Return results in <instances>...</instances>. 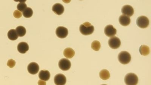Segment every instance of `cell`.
I'll list each match as a JSON object with an SVG mask.
<instances>
[{
	"label": "cell",
	"mask_w": 151,
	"mask_h": 85,
	"mask_svg": "<svg viewBox=\"0 0 151 85\" xmlns=\"http://www.w3.org/2000/svg\"><path fill=\"white\" fill-rule=\"evenodd\" d=\"M79 31L81 33L84 35H89L94 32V27L89 22H85L79 27Z\"/></svg>",
	"instance_id": "cell-1"
},
{
	"label": "cell",
	"mask_w": 151,
	"mask_h": 85,
	"mask_svg": "<svg viewBox=\"0 0 151 85\" xmlns=\"http://www.w3.org/2000/svg\"><path fill=\"white\" fill-rule=\"evenodd\" d=\"M118 59L119 62L122 64H129L131 60V56L129 52L122 51L119 54Z\"/></svg>",
	"instance_id": "cell-2"
},
{
	"label": "cell",
	"mask_w": 151,
	"mask_h": 85,
	"mask_svg": "<svg viewBox=\"0 0 151 85\" xmlns=\"http://www.w3.org/2000/svg\"><path fill=\"white\" fill-rule=\"evenodd\" d=\"M124 81L127 85H135L138 83V78L134 73H129L125 76Z\"/></svg>",
	"instance_id": "cell-3"
},
{
	"label": "cell",
	"mask_w": 151,
	"mask_h": 85,
	"mask_svg": "<svg viewBox=\"0 0 151 85\" xmlns=\"http://www.w3.org/2000/svg\"><path fill=\"white\" fill-rule=\"evenodd\" d=\"M136 23L140 28H145L147 27L149 24V19L145 16H142L137 19Z\"/></svg>",
	"instance_id": "cell-4"
},
{
	"label": "cell",
	"mask_w": 151,
	"mask_h": 85,
	"mask_svg": "<svg viewBox=\"0 0 151 85\" xmlns=\"http://www.w3.org/2000/svg\"><path fill=\"white\" fill-rule=\"evenodd\" d=\"M59 67L63 71H67L71 67V63L69 59L63 58L61 59L59 62Z\"/></svg>",
	"instance_id": "cell-5"
},
{
	"label": "cell",
	"mask_w": 151,
	"mask_h": 85,
	"mask_svg": "<svg viewBox=\"0 0 151 85\" xmlns=\"http://www.w3.org/2000/svg\"><path fill=\"white\" fill-rule=\"evenodd\" d=\"M108 44L110 48L112 49H117L120 47L121 42L119 38L115 36L111 37L108 41Z\"/></svg>",
	"instance_id": "cell-6"
},
{
	"label": "cell",
	"mask_w": 151,
	"mask_h": 85,
	"mask_svg": "<svg viewBox=\"0 0 151 85\" xmlns=\"http://www.w3.org/2000/svg\"><path fill=\"white\" fill-rule=\"evenodd\" d=\"M69 31L67 28L64 27H59L57 28L56 33L57 36L60 38H65L68 36Z\"/></svg>",
	"instance_id": "cell-7"
},
{
	"label": "cell",
	"mask_w": 151,
	"mask_h": 85,
	"mask_svg": "<svg viewBox=\"0 0 151 85\" xmlns=\"http://www.w3.org/2000/svg\"><path fill=\"white\" fill-rule=\"evenodd\" d=\"M117 33V29L111 25H107L104 29V33L108 37H113Z\"/></svg>",
	"instance_id": "cell-8"
},
{
	"label": "cell",
	"mask_w": 151,
	"mask_h": 85,
	"mask_svg": "<svg viewBox=\"0 0 151 85\" xmlns=\"http://www.w3.org/2000/svg\"><path fill=\"white\" fill-rule=\"evenodd\" d=\"M67 79L64 75L62 74H58L54 78L55 84L57 85H64L66 83Z\"/></svg>",
	"instance_id": "cell-9"
},
{
	"label": "cell",
	"mask_w": 151,
	"mask_h": 85,
	"mask_svg": "<svg viewBox=\"0 0 151 85\" xmlns=\"http://www.w3.org/2000/svg\"><path fill=\"white\" fill-rule=\"evenodd\" d=\"M27 68L29 73L32 75H35L39 71V67L37 63L32 62L28 65Z\"/></svg>",
	"instance_id": "cell-10"
},
{
	"label": "cell",
	"mask_w": 151,
	"mask_h": 85,
	"mask_svg": "<svg viewBox=\"0 0 151 85\" xmlns=\"http://www.w3.org/2000/svg\"><path fill=\"white\" fill-rule=\"evenodd\" d=\"M122 13L124 15L131 17L134 14V9L130 5H124L122 9Z\"/></svg>",
	"instance_id": "cell-11"
},
{
	"label": "cell",
	"mask_w": 151,
	"mask_h": 85,
	"mask_svg": "<svg viewBox=\"0 0 151 85\" xmlns=\"http://www.w3.org/2000/svg\"><path fill=\"white\" fill-rule=\"evenodd\" d=\"M52 10L56 14L61 15L64 12V8L63 5L59 3H57L53 5Z\"/></svg>",
	"instance_id": "cell-12"
},
{
	"label": "cell",
	"mask_w": 151,
	"mask_h": 85,
	"mask_svg": "<svg viewBox=\"0 0 151 85\" xmlns=\"http://www.w3.org/2000/svg\"><path fill=\"white\" fill-rule=\"evenodd\" d=\"M17 48L18 52L20 53L24 54L29 50V46L27 43L22 42L18 44Z\"/></svg>",
	"instance_id": "cell-13"
},
{
	"label": "cell",
	"mask_w": 151,
	"mask_h": 85,
	"mask_svg": "<svg viewBox=\"0 0 151 85\" xmlns=\"http://www.w3.org/2000/svg\"><path fill=\"white\" fill-rule=\"evenodd\" d=\"M119 21L120 24L124 26H128L131 22L130 17L124 14L120 16L119 17Z\"/></svg>",
	"instance_id": "cell-14"
},
{
	"label": "cell",
	"mask_w": 151,
	"mask_h": 85,
	"mask_svg": "<svg viewBox=\"0 0 151 85\" xmlns=\"http://www.w3.org/2000/svg\"><path fill=\"white\" fill-rule=\"evenodd\" d=\"M39 77L41 80L47 81L50 77V73L47 70H42L39 74Z\"/></svg>",
	"instance_id": "cell-15"
},
{
	"label": "cell",
	"mask_w": 151,
	"mask_h": 85,
	"mask_svg": "<svg viewBox=\"0 0 151 85\" xmlns=\"http://www.w3.org/2000/svg\"><path fill=\"white\" fill-rule=\"evenodd\" d=\"M75 52L71 48H65L64 51V55L67 58L71 59L74 56Z\"/></svg>",
	"instance_id": "cell-16"
},
{
	"label": "cell",
	"mask_w": 151,
	"mask_h": 85,
	"mask_svg": "<svg viewBox=\"0 0 151 85\" xmlns=\"http://www.w3.org/2000/svg\"><path fill=\"white\" fill-rule=\"evenodd\" d=\"M9 39L11 40H15L18 37V35L15 29H11L9 31L7 34Z\"/></svg>",
	"instance_id": "cell-17"
},
{
	"label": "cell",
	"mask_w": 151,
	"mask_h": 85,
	"mask_svg": "<svg viewBox=\"0 0 151 85\" xmlns=\"http://www.w3.org/2000/svg\"><path fill=\"white\" fill-rule=\"evenodd\" d=\"M140 52L141 55L146 56L149 54L150 50L149 47L147 46L142 45L140 47Z\"/></svg>",
	"instance_id": "cell-18"
},
{
	"label": "cell",
	"mask_w": 151,
	"mask_h": 85,
	"mask_svg": "<svg viewBox=\"0 0 151 85\" xmlns=\"http://www.w3.org/2000/svg\"><path fill=\"white\" fill-rule=\"evenodd\" d=\"M99 76L101 79L105 80L109 79L110 77V73L109 71L106 69L102 70L99 73Z\"/></svg>",
	"instance_id": "cell-19"
},
{
	"label": "cell",
	"mask_w": 151,
	"mask_h": 85,
	"mask_svg": "<svg viewBox=\"0 0 151 85\" xmlns=\"http://www.w3.org/2000/svg\"><path fill=\"white\" fill-rule=\"evenodd\" d=\"M17 35L19 37H22L24 36L26 33V30L24 27L22 26L17 27L16 30Z\"/></svg>",
	"instance_id": "cell-20"
},
{
	"label": "cell",
	"mask_w": 151,
	"mask_h": 85,
	"mask_svg": "<svg viewBox=\"0 0 151 85\" xmlns=\"http://www.w3.org/2000/svg\"><path fill=\"white\" fill-rule=\"evenodd\" d=\"M22 14L24 17L26 18H30L33 14L32 9L30 7H27L22 12Z\"/></svg>",
	"instance_id": "cell-21"
},
{
	"label": "cell",
	"mask_w": 151,
	"mask_h": 85,
	"mask_svg": "<svg viewBox=\"0 0 151 85\" xmlns=\"http://www.w3.org/2000/svg\"><path fill=\"white\" fill-rule=\"evenodd\" d=\"M25 1H20V2L17 5V9L21 12H23L27 8V5L25 3Z\"/></svg>",
	"instance_id": "cell-22"
},
{
	"label": "cell",
	"mask_w": 151,
	"mask_h": 85,
	"mask_svg": "<svg viewBox=\"0 0 151 85\" xmlns=\"http://www.w3.org/2000/svg\"><path fill=\"white\" fill-rule=\"evenodd\" d=\"M101 44L99 41L94 40L92 43L91 47L92 49L95 51H98L101 48Z\"/></svg>",
	"instance_id": "cell-23"
},
{
	"label": "cell",
	"mask_w": 151,
	"mask_h": 85,
	"mask_svg": "<svg viewBox=\"0 0 151 85\" xmlns=\"http://www.w3.org/2000/svg\"><path fill=\"white\" fill-rule=\"evenodd\" d=\"M15 65L16 62L15 61L13 60V59H10V60L8 61L7 65L9 66V67H10V68H13V67L15 66Z\"/></svg>",
	"instance_id": "cell-24"
},
{
	"label": "cell",
	"mask_w": 151,
	"mask_h": 85,
	"mask_svg": "<svg viewBox=\"0 0 151 85\" xmlns=\"http://www.w3.org/2000/svg\"><path fill=\"white\" fill-rule=\"evenodd\" d=\"M13 16L15 18L19 19L22 17V13L19 10H15L13 13Z\"/></svg>",
	"instance_id": "cell-25"
}]
</instances>
